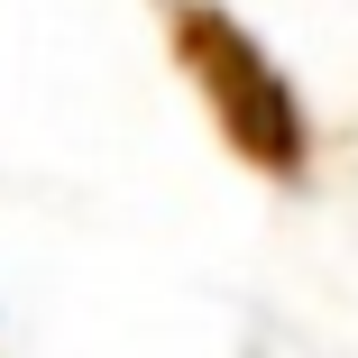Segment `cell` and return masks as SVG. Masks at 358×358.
I'll return each instance as SVG.
<instances>
[{"label": "cell", "instance_id": "1", "mask_svg": "<svg viewBox=\"0 0 358 358\" xmlns=\"http://www.w3.org/2000/svg\"><path fill=\"white\" fill-rule=\"evenodd\" d=\"M157 19H166L175 74L193 83L202 120L221 129V148L257 184H285V193H294L313 175V110L294 92V74L266 55V37L239 10H221V0H157Z\"/></svg>", "mask_w": 358, "mask_h": 358}]
</instances>
